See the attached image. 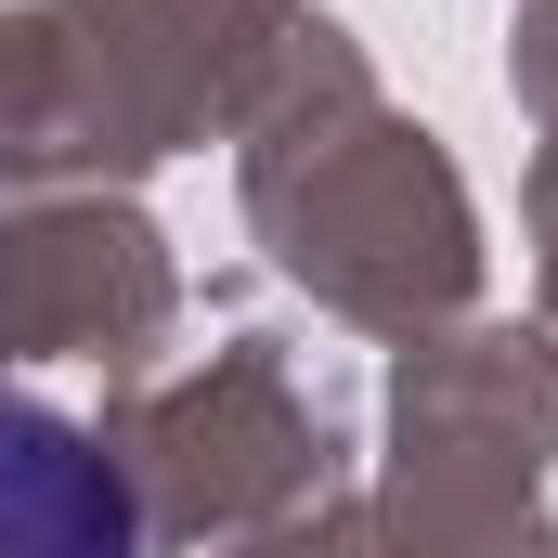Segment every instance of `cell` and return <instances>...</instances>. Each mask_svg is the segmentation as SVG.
Segmentation results:
<instances>
[{
	"mask_svg": "<svg viewBox=\"0 0 558 558\" xmlns=\"http://www.w3.org/2000/svg\"><path fill=\"white\" fill-rule=\"evenodd\" d=\"M247 558H364V520H299V533H274V546H247Z\"/></svg>",
	"mask_w": 558,
	"mask_h": 558,
	"instance_id": "cell-6",
	"label": "cell"
},
{
	"mask_svg": "<svg viewBox=\"0 0 558 558\" xmlns=\"http://www.w3.org/2000/svg\"><path fill=\"white\" fill-rule=\"evenodd\" d=\"M260 52H299L286 0H65L52 26H0V169L169 156L247 105Z\"/></svg>",
	"mask_w": 558,
	"mask_h": 558,
	"instance_id": "cell-2",
	"label": "cell"
},
{
	"mask_svg": "<svg viewBox=\"0 0 558 558\" xmlns=\"http://www.w3.org/2000/svg\"><path fill=\"white\" fill-rule=\"evenodd\" d=\"M533 208H546V286H558V156H546V182H533Z\"/></svg>",
	"mask_w": 558,
	"mask_h": 558,
	"instance_id": "cell-7",
	"label": "cell"
},
{
	"mask_svg": "<svg viewBox=\"0 0 558 558\" xmlns=\"http://www.w3.org/2000/svg\"><path fill=\"white\" fill-rule=\"evenodd\" d=\"M0 558H143V494L118 441L0 390Z\"/></svg>",
	"mask_w": 558,
	"mask_h": 558,
	"instance_id": "cell-5",
	"label": "cell"
},
{
	"mask_svg": "<svg viewBox=\"0 0 558 558\" xmlns=\"http://www.w3.org/2000/svg\"><path fill=\"white\" fill-rule=\"evenodd\" d=\"M118 468L143 494V533H208V520H247V507H286V494H325L338 468V416L325 390H299L274 351H221L195 390L143 403L118 428Z\"/></svg>",
	"mask_w": 558,
	"mask_h": 558,
	"instance_id": "cell-3",
	"label": "cell"
},
{
	"mask_svg": "<svg viewBox=\"0 0 558 558\" xmlns=\"http://www.w3.org/2000/svg\"><path fill=\"white\" fill-rule=\"evenodd\" d=\"M169 325V260L131 208H39L0 221V351H92L131 364Z\"/></svg>",
	"mask_w": 558,
	"mask_h": 558,
	"instance_id": "cell-4",
	"label": "cell"
},
{
	"mask_svg": "<svg viewBox=\"0 0 558 558\" xmlns=\"http://www.w3.org/2000/svg\"><path fill=\"white\" fill-rule=\"evenodd\" d=\"M312 65H338V39ZM312 65H299L286 118L260 131V156H247V208H260L274 260L299 286H325L338 312H364V325L454 312L468 260H481L454 169L428 156V131H390L364 105V78H325V118H312Z\"/></svg>",
	"mask_w": 558,
	"mask_h": 558,
	"instance_id": "cell-1",
	"label": "cell"
},
{
	"mask_svg": "<svg viewBox=\"0 0 558 558\" xmlns=\"http://www.w3.org/2000/svg\"><path fill=\"white\" fill-rule=\"evenodd\" d=\"M468 558H558L546 533H494V546H468Z\"/></svg>",
	"mask_w": 558,
	"mask_h": 558,
	"instance_id": "cell-8",
	"label": "cell"
}]
</instances>
